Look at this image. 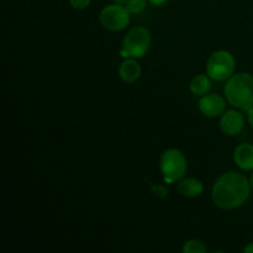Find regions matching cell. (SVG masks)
<instances>
[{
	"label": "cell",
	"mask_w": 253,
	"mask_h": 253,
	"mask_svg": "<svg viewBox=\"0 0 253 253\" xmlns=\"http://www.w3.org/2000/svg\"><path fill=\"white\" fill-rule=\"evenodd\" d=\"M147 5V0H127L126 7L131 14H140L145 10Z\"/></svg>",
	"instance_id": "cell-14"
},
{
	"label": "cell",
	"mask_w": 253,
	"mask_h": 253,
	"mask_svg": "<svg viewBox=\"0 0 253 253\" xmlns=\"http://www.w3.org/2000/svg\"><path fill=\"white\" fill-rule=\"evenodd\" d=\"M250 184H251V189L253 190V173L251 175V179H250Z\"/></svg>",
	"instance_id": "cell-20"
},
{
	"label": "cell",
	"mask_w": 253,
	"mask_h": 253,
	"mask_svg": "<svg viewBox=\"0 0 253 253\" xmlns=\"http://www.w3.org/2000/svg\"><path fill=\"white\" fill-rule=\"evenodd\" d=\"M130 14L123 4H111L104 7L99 14V21L104 29L109 31H121L130 24Z\"/></svg>",
	"instance_id": "cell-6"
},
{
	"label": "cell",
	"mask_w": 253,
	"mask_h": 253,
	"mask_svg": "<svg viewBox=\"0 0 253 253\" xmlns=\"http://www.w3.org/2000/svg\"><path fill=\"white\" fill-rule=\"evenodd\" d=\"M251 193L250 180L239 172H227L217 178L211 190L214 204L222 210L242 207Z\"/></svg>",
	"instance_id": "cell-1"
},
{
	"label": "cell",
	"mask_w": 253,
	"mask_h": 253,
	"mask_svg": "<svg viewBox=\"0 0 253 253\" xmlns=\"http://www.w3.org/2000/svg\"><path fill=\"white\" fill-rule=\"evenodd\" d=\"M236 61L229 51H216L207 62V73L211 79L217 82L227 81L234 76Z\"/></svg>",
	"instance_id": "cell-5"
},
{
	"label": "cell",
	"mask_w": 253,
	"mask_h": 253,
	"mask_svg": "<svg viewBox=\"0 0 253 253\" xmlns=\"http://www.w3.org/2000/svg\"><path fill=\"white\" fill-rule=\"evenodd\" d=\"M148 1H150L151 4L156 5V6H161V5L166 4V1H167V0H148Z\"/></svg>",
	"instance_id": "cell-17"
},
{
	"label": "cell",
	"mask_w": 253,
	"mask_h": 253,
	"mask_svg": "<svg viewBox=\"0 0 253 253\" xmlns=\"http://www.w3.org/2000/svg\"><path fill=\"white\" fill-rule=\"evenodd\" d=\"M183 252L184 253H205L207 247L202 241L198 240H189L183 245Z\"/></svg>",
	"instance_id": "cell-13"
},
{
	"label": "cell",
	"mask_w": 253,
	"mask_h": 253,
	"mask_svg": "<svg viewBox=\"0 0 253 253\" xmlns=\"http://www.w3.org/2000/svg\"><path fill=\"white\" fill-rule=\"evenodd\" d=\"M151 41L152 37L150 30L142 26L133 27L124 37L120 54L125 58H142L150 49Z\"/></svg>",
	"instance_id": "cell-3"
},
{
	"label": "cell",
	"mask_w": 253,
	"mask_h": 253,
	"mask_svg": "<svg viewBox=\"0 0 253 253\" xmlns=\"http://www.w3.org/2000/svg\"><path fill=\"white\" fill-rule=\"evenodd\" d=\"M160 167L165 182L167 184H172L182 179L187 173V158L182 151L177 148H169L161 156Z\"/></svg>",
	"instance_id": "cell-4"
},
{
	"label": "cell",
	"mask_w": 253,
	"mask_h": 253,
	"mask_svg": "<svg viewBox=\"0 0 253 253\" xmlns=\"http://www.w3.org/2000/svg\"><path fill=\"white\" fill-rule=\"evenodd\" d=\"M234 161L244 170H253V145L241 143L234 152Z\"/></svg>",
	"instance_id": "cell-9"
},
{
	"label": "cell",
	"mask_w": 253,
	"mask_h": 253,
	"mask_svg": "<svg viewBox=\"0 0 253 253\" xmlns=\"http://www.w3.org/2000/svg\"><path fill=\"white\" fill-rule=\"evenodd\" d=\"M72 7L77 10H83L85 7L89 6V4L91 2V0H69Z\"/></svg>",
	"instance_id": "cell-15"
},
{
	"label": "cell",
	"mask_w": 253,
	"mask_h": 253,
	"mask_svg": "<svg viewBox=\"0 0 253 253\" xmlns=\"http://www.w3.org/2000/svg\"><path fill=\"white\" fill-rule=\"evenodd\" d=\"M247 121H249L250 125L253 127V106L251 109H249V110H247Z\"/></svg>",
	"instance_id": "cell-16"
},
{
	"label": "cell",
	"mask_w": 253,
	"mask_h": 253,
	"mask_svg": "<svg viewBox=\"0 0 253 253\" xmlns=\"http://www.w3.org/2000/svg\"><path fill=\"white\" fill-rule=\"evenodd\" d=\"M178 192L185 198L199 197L204 192V185L197 178H187L178 183Z\"/></svg>",
	"instance_id": "cell-11"
},
{
	"label": "cell",
	"mask_w": 253,
	"mask_h": 253,
	"mask_svg": "<svg viewBox=\"0 0 253 253\" xmlns=\"http://www.w3.org/2000/svg\"><path fill=\"white\" fill-rule=\"evenodd\" d=\"M245 116L241 111L227 110L222 114L220 120V128L227 136H236L244 130Z\"/></svg>",
	"instance_id": "cell-8"
},
{
	"label": "cell",
	"mask_w": 253,
	"mask_h": 253,
	"mask_svg": "<svg viewBox=\"0 0 253 253\" xmlns=\"http://www.w3.org/2000/svg\"><path fill=\"white\" fill-rule=\"evenodd\" d=\"M224 93L230 105L247 111L253 106V76L250 73L234 74L227 79Z\"/></svg>",
	"instance_id": "cell-2"
},
{
	"label": "cell",
	"mask_w": 253,
	"mask_h": 253,
	"mask_svg": "<svg viewBox=\"0 0 253 253\" xmlns=\"http://www.w3.org/2000/svg\"><path fill=\"white\" fill-rule=\"evenodd\" d=\"M245 252L246 253H253V244H250L249 246H246L245 247V250H244Z\"/></svg>",
	"instance_id": "cell-18"
},
{
	"label": "cell",
	"mask_w": 253,
	"mask_h": 253,
	"mask_svg": "<svg viewBox=\"0 0 253 253\" xmlns=\"http://www.w3.org/2000/svg\"><path fill=\"white\" fill-rule=\"evenodd\" d=\"M141 66L135 58H126L119 66V76L126 83H133L141 77Z\"/></svg>",
	"instance_id": "cell-10"
},
{
	"label": "cell",
	"mask_w": 253,
	"mask_h": 253,
	"mask_svg": "<svg viewBox=\"0 0 253 253\" xmlns=\"http://www.w3.org/2000/svg\"><path fill=\"white\" fill-rule=\"evenodd\" d=\"M115 4H126L127 2V0H113Z\"/></svg>",
	"instance_id": "cell-19"
},
{
	"label": "cell",
	"mask_w": 253,
	"mask_h": 253,
	"mask_svg": "<svg viewBox=\"0 0 253 253\" xmlns=\"http://www.w3.org/2000/svg\"><path fill=\"white\" fill-rule=\"evenodd\" d=\"M226 109V101L217 94H205L199 100V110L208 118H217L222 115Z\"/></svg>",
	"instance_id": "cell-7"
},
{
	"label": "cell",
	"mask_w": 253,
	"mask_h": 253,
	"mask_svg": "<svg viewBox=\"0 0 253 253\" xmlns=\"http://www.w3.org/2000/svg\"><path fill=\"white\" fill-rule=\"evenodd\" d=\"M190 91H192L194 95L203 96L205 94L209 93L210 88H211V81H210L209 76H205V74H198L190 82Z\"/></svg>",
	"instance_id": "cell-12"
}]
</instances>
